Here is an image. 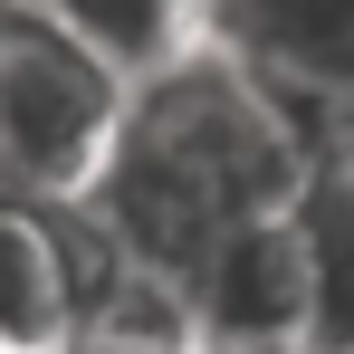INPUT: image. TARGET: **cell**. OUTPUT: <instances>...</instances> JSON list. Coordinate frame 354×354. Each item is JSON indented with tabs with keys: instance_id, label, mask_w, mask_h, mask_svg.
Returning <instances> with one entry per match:
<instances>
[{
	"instance_id": "6da1fadb",
	"label": "cell",
	"mask_w": 354,
	"mask_h": 354,
	"mask_svg": "<svg viewBox=\"0 0 354 354\" xmlns=\"http://www.w3.org/2000/svg\"><path fill=\"white\" fill-rule=\"evenodd\" d=\"M316 173L326 163H316L306 124L211 29H192L163 67L134 77L115 163L86 192V221L115 239L134 268L192 288L230 230H259V221L306 211Z\"/></svg>"
},
{
	"instance_id": "8992f818",
	"label": "cell",
	"mask_w": 354,
	"mask_h": 354,
	"mask_svg": "<svg viewBox=\"0 0 354 354\" xmlns=\"http://www.w3.org/2000/svg\"><path fill=\"white\" fill-rule=\"evenodd\" d=\"M19 10H39L48 29L86 39L106 67L144 77V67H163L182 39L201 29V10H211V0H19Z\"/></svg>"
},
{
	"instance_id": "9c48e42d",
	"label": "cell",
	"mask_w": 354,
	"mask_h": 354,
	"mask_svg": "<svg viewBox=\"0 0 354 354\" xmlns=\"http://www.w3.org/2000/svg\"><path fill=\"white\" fill-rule=\"evenodd\" d=\"M0 10H10V0H0Z\"/></svg>"
},
{
	"instance_id": "7a4b0ae2",
	"label": "cell",
	"mask_w": 354,
	"mask_h": 354,
	"mask_svg": "<svg viewBox=\"0 0 354 354\" xmlns=\"http://www.w3.org/2000/svg\"><path fill=\"white\" fill-rule=\"evenodd\" d=\"M134 77L39 10L0 19V201L19 211H86L124 134Z\"/></svg>"
},
{
	"instance_id": "277c9868",
	"label": "cell",
	"mask_w": 354,
	"mask_h": 354,
	"mask_svg": "<svg viewBox=\"0 0 354 354\" xmlns=\"http://www.w3.org/2000/svg\"><path fill=\"white\" fill-rule=\"evenodd\" d=\"M192 316H201L211 354H306V335H316V239H306V211L230 230L211 249V268L192 278Z\"/></svg>"
},
{
	"instance_id": "3957f363",
	"label": "cell",
	"mask_w": 354,
	"mask_h": 354,
	"mask_svg": "<svg viewBox=\"0 0 354 354\" xmlns=\"http://www.w3.org/2000/svg\"><path fill=\"white\" fill-rule=\"evenodd\" d=\"M201 29L306 124L316 163L354 153V0H211Z\"/></svg>"
},
{
	"instance_id": "ba28073f",
	"label": "cell",
	"mask_w": 354,
	"mask_h": 354,
	"mask_svg": "<svg viewBox=\"0 0 354 354\" xmlns=\"http://www.w3.org/2000/svg\"><path fill=\"white\" fill-rule=\"evenodd\" d=\"M10 10H19V0H10ZM10 10H0V19H10Z\"/></svg>"
},
{
	"instance_id": "52a82bcc",
	"label": "cell",
	"mask_w": 354,
	"mask_h": 354,
	"mask_svg": "<svg viewBox=\"0 0 354 354\" xmlns=\"http://www.w3.org/2000/svg\"><path fill=\"white\" fill-rule=\"evenodd\" d=\"M306 239H316V335H306V354H354V153L316 173Z\"/></svg>"
},
{
	"instance_id": "5b68a950",
	"label": "cell",
	"mask_w": 354,
	"mask_h": 354,
	"mask_svg": "<svg viewBox=\"0 0 354 354\" xmlns=\"http://www.w3.org/2000/svg\"><path fill=\"white\" fill-rule=\"evenodd\" d=\"M0 354H77L67 221L0 201Z\"/></svg>"
}]
</instances>
